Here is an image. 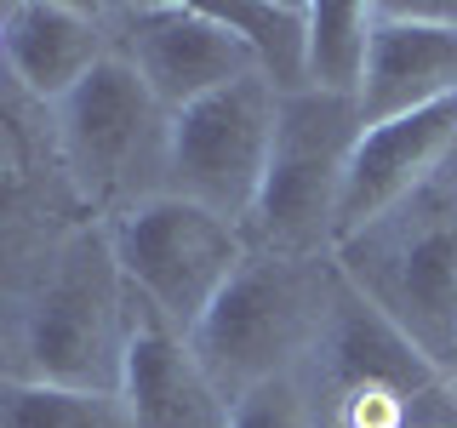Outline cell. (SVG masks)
<instances>
[{
	"mask_svg": "<svg viewBox=\"0 0 457 428\" xmlns=\"http://www.w3.org/2000/svg\"><path fill=\"white\" fill-rule=\"evenodd\" d=\"M326 292L332 285L309 268V257L246 251V263L228 275L189 332L195 360L228 394V406L269 377H292L297 360L314 354L326 325Z\"/></svg>",
	"mask_w": 457,
	"mask_h": 428,
	"instance_id": "1",
	"label": "cell"
},
{
	"mask_svg": "<svg viewBox=\"0 0 457 428\" xmlns=\"http://www.w3.org/2000/svg\"><path fill=\"white\" fill-rule=\"evenodd\" d=\"M52 114H57L63 166L92 206L120 218L143 200L166 194L171 114L126 57L109 52Z\"/></svg>",
	"mask_w": 457,
	"mask_h": 428,
	"instance_id": "2",
	"label": "cell"
},
{
	"mask_svg": "<svg viewBox=\"0 0 457 428\" xmlns=\"http://www.w3.org/2000/svg\"><path fill=\"white\" fill-rule=\"evenodd\" d=\"M361 109L354 97H320L297 92L280 97V126L257 206L246 218V246L275 257H309L314 246H332L337 194L349 171L354 137H361Z\"/></svg>",
	"mask_w": 457,
	"mask_h": 428,
	"instance_id": "3",
	"label": "cell"
},
{
	"mask_svg": "<svg viewBox=\"0 0 457 428\" xmlns=\"http://www.w3.org/2000/svg\"><path fill=\"white\" fill-rule=\"evenodd\" d=\"M104 235H109V251H114L126 292L183 337L200 325L212 297L223 292L228 275L252 251L235 223H223L218 211L195 206L183 194L143 200V206L120 211Z\"/></svg>",
	"mask_w": 457,
	"mask_h": 428,
	"instance_id": "4",
	"label": "cell"
},
{
	"mask_svg": "<svg viewBox=\"0 0 457 428\" xmlns=\"http://www.w3.org/2000/svg\"><path fill=\"white\" fill-rule=\"evenodd\" d=\"M29 377L63 389L120 394L126 349V280L114 268L109 235H80L57 257L46 292L29 309Z\"/></svg>",
	"mask_w": 457,
	"mask_h": 428,
	"instance_id": "5",
	"label": "cell"
},
{
	"mask_svg": "<svg viewBox=\"0 0 457 428\" xmlns=\"http://www.w3.org/2000/svg\"><path fill=\"white\" fill-rule=\"evenodd\" d=\"M275 126L280 92L263 75L228 80L200 103L178 109L166 149V194L195 200L246 235V218L269 171V149H275Z\"/></svg>",
	"mask_w": 457,
	"mask_h": 428,
	"instance_id": "6",
	"label": "cell"
},
{
	"mask_svg": "<svg viewBox=\"0 0 457 428\" xmlns=\"http://www.w3.org/2000/svg\"><path fill=\"white\" fill-rule=\"evenodd\" d=\"M452 149H457V92L440 97V103L411 109V114H389V120L361 126L349 171H343L332 246L366 240L389 211H400L423 189L428 171L446 160Z\"/></svg>",
	"mask_w": 457,
	"mask_h": 428,
	"instance_id": "7",
	"label": "cell"
},
{
	"mask_svg": "<svg viewBox=\"0 0 457 428\" xmlns=\"http://www.w3.org/2000/svg\"><path fill=\"white\" fill-rule=\"evenodd\" d=\"M126 63L143 75L166 114L200 103L228 80L257 75L246 40L228 29L212 6L189 0H149V6H126Z\"/></svg>",
	"mask_w": 457,
	"mask_h": 428,
	"instance_id": "8",
	"label": "cell"
},
{
	"mask_svg": "<svg viewBox=\"0 0 457 428\" xmlns=\"http://www.w3.org/2000/svg\"><path fill=\"white\" fill-rule=\"evenodd\" d=\"M440 371H457V218H428L349 275Z\"/></svg>",
	"mask_w": 457,
	"mask_h": 428,
	"instance_id": "9",
	"label": "cell"
},
{
	"mask_svg": "<svg viewBox=\"0 0 457 428\" xmlns=\"http://www.w3.org/2000/svg\"><path fill=\"white\" fill-rule=\"evenodd\" d=\"M120 406L132 428H228V394L206 377L189 337L154 320L132 292H126Z\"/></svg>",
	"mask_w": 457,
	"mask_h": 428,
	"instance_id": "10",
	"label": "cell"
},
{
	"mask_svg": "<svg viewBox=\"0 0 457 428\" xmlns=\"http://www.w3.org/2000/svg\"><path fill=\"white\" fill-rule=\"evenodd\" d=\"M457 92V12L452 6H371V52L361 80V120H389Z\"/></svg>",
	"mask_w": 457,
	"mask_h": 428,
	"instance_id": "11",
	"label": "cell"
},
{
	"mask_svg": "<svg viewBox=\"0 0 457 428\" xmlns=\"http://www.w3.org/2000/svg\"><path fill=\"white\" fill-rule=\"evenodd\" d=\"M0 46H6L12 80L52 109L109 57L97 12L69 6V0H18V6H6L0 12Z\"/></svg>",
	"mask_w": 457,
	"mask_h": 428,
	"instance_id": "12",
	"label": "cell"
},
{
	"mask_svg": "<svg viewBox=\"0 0 457 428\" xmlns=\"http://www.w3.org/2000/svg\"><path fill=\"white\" fill-rule=\"evenodd\" d=\"M212 12L246 40L252 69L275 86L280 97L309 92V75H303L309 0H228V6H212Z\"/></svg>",
	"mask_w": 457,
	"mask_h": 428,
	"instance_id": "13",
	"label": "cell"
},
{
	"mask_svg": "<svg viewBox=\"0 0 457 428\" xmlns=\"http://www.w3.org/2000/svg\"><path fill=\"white\" fill-rule=\"evenodd\" d=\"M371 52V6L361 0H309L303 75L320 97H361Z\"/></svg>",
	"mask_w": 457,
	"mask_h": 428,
	"instance_id": "14",
	"label": "cell"
},
{
	"mask_svg": "<svg viewBox=\"0 0 457 428\" xmlns=\"http://www.w3.org/2000/svg\"><path fill=\"white\" fill-rule=\"evenodd\" d=\"M0 428H132L120 394L63 389V383H0Z\"/></svg>",
	"mask_w": 457,
	"mask_h": 428,
	"instance_id": "15",
	"label": "cell"
},
{
	"mask_svg": "<svg viewBox=\"0 0 457 428\" xmlns=\"http://www.w3.org/2000/svg\"><path fill=\"white\" fill-rule=\"evenodd\" d=\"M228 428H320V417H314V399L292 371V377H269L240 394L228 406Z\"/></svg>",
	"mask_w": 457,
	"mask_h": 428,
	"instance_id": "16",
	"label": "cell"
},
{
	"mask_svg": "<svg viewBox=\"0 0 457 428\" xmlns=\"http://www.w3.org/2000/svg\"><path fill=\"white\" fill-rule=\"evenodd\" d=\"M0 63H6V46H0Z\"/></svg>",
	"mask_w": 457,
	"mask_h": 428,
	"instance_id": "17",
	"label": "cell"
}]
</instances>
